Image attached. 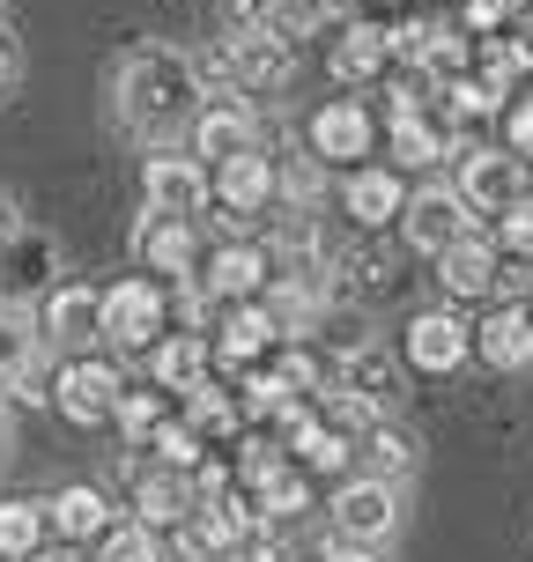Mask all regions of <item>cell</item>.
<instances>
[{
    "mask_svg": "<svg viewBox=\"0 0 533 562\" xmlns=\"http://www.w3.org/2000/svg\"><path fill=\"white\" fill-rule=\"evenodd\" d=\"M208 104V89L193 75V53H170V45H134L112 67V112L126 134L156 140L164 148L178 126H193V112Z\"/></svg>",
    "mask_w": 533,
    "mask_h": 562,
    "instance_id": "6da1fadb",
    "label": "cell"
},
{
    "mask_svg": "<svg viewBox=\"0 0 533 562\" xmlns=\"http://www.w3.org/2000/svg\"><path fill=\"white\" fill-rule=\"evenodd\" d=\"M326 526L334 540H356V548H386L400 533V481H378V474H348L326 504Z\"/></svg>",
    "mask_w": 533,
    "mask_h": 562,
    "instance_id": "7a4b0ae2",
    "label": "cell"
},
{
    "mask_svg": "<svg viewBox=\"0 0 533 562\" xmlns=\"http://www.w3.org/2000/svg\"><path fill=\"white\" fill-rule=\"evenodd\" d=\"M164 311H170V296L148 274L112 281V289H104V348H119V356H148V348L164 340Z\"/></svg>",
    "mask_w": 533,
    "mask_h": 562,
    "instance_id": "3957f363",
    "label": "cell"
},
{
    "mask_svg": "<svg viewBox=\"0 0 533 562\" xmlns=\"http://www.w3.org/2000/svg\"><path fill=\"white\" fill-rule=\"evenodd\" d=\"M119 393H126V378L104 363V348H97V356H67V363L53 370V407L75 422V429H97V422H112Z\"/></svg>",
    "mask_w": 533,
    "mask_h": 562,
    "instance_id": "277c9868",
    "label": "cell"
},
{
    "mask_svg": "<svg viewBox=\"0 0 533 562\" xmlns=\"http://www.w3.org/2000/svg\"><path fill=\"white\" fill-rule=\"evenodd\" d=\"M400 356L422 378H452V370H467V356H475V326L459 311H415L408 334H400Z\"/></svg>",
    "mask_w": 533,
    "mask_h": 562,
    "instance_id": "5b68a950",
    "label": "cell"
},
{
    "mask_svg": "<svg viewBox=\"0 0 533 562\" xmlns=\"http://www.w3.org/2000/svg\"><path fill=\"white\" fill-rule=\"evenodd\" d=\"M141 200H148L156 215H200V207L215 200V170L200 164V156L156 148V156L141 164Z\"/></svg>",
    "mask_w": 533,
    "mask_h": 562,
    "instance_id": "8992f818",
    "label": "cell"
},
{
    "mask_svg": "<svg viewBox=\"0 0 533 562\" xmlns=\"http://www.w3.org/2000/svg\"><path fill=\"white\" fill-rule=\"evenodd\" d=\"M452 186H459V200H467L475 215H504L511 200L526 193V164H519L511 148H475V140H467V148H459V178H452Z\"/></svg>",
    "mask_w": 533,
    "mask_h": 562,
    "instance_id": "52a82bcc",
    "label": "cell"
},
{
    "mask_svg": "<svg viewBox=\"0 0 533 562\" xmlns=\"http://www.w3.org/2000/svg\"><path fill=\"white\" fill-rule=\"evenodd\" d=\"M459 229H475V207L459 200V186H422V193H408V207H400V237H408V252H422V259H437Z\"/></svg>",
    "mask_w": 533,
    "mask_h": 562,
    "instance_id": "ba28073f",
    "label": "cell"
},
{
    "mask_svg": "<svg viewBox=\"0 0 533 562\" xmlns=\"http://www.w3.org/2000/svg\"><path fill=\"white\" fill-rule=\"evenodd\" d=\"M37 326H45V348H59V356H97L104 348V289H82V281L53 289Z\"/></svg>",
    "mask_w": 533,
    "mask_h": 562,
    "instance_id": "9c48e42d",
    "label": "cell"
},
{
    "mask_svg": "<svg viewBox=\"0 0 533 562\" xmlns=\"http://www.w3.org/2000/svg\"><path fill=\"white\" fill-rule=\"evenodd\" d=\"M223 53H230L237 89H281V82H289V67H297V53H289V37H281L275 23H237L223 37Z\"/></svg>",
    "mask_w": 533,
    "mask_h": 562,
    "instance_id": "30bf717a",
    "label": "cell"
},
{
    "mask_svg": "<svg viewBox=\"0 0 533 562\" xmlns=\"http://www.w3.org/2000/svg\"><path fill=\"white\" fill-rule=\"evenodd\" d=\"M497 267H504V259H497V237L475 223V229H459L445 252H437V289H445L452 304H475V296L497 289Z\"/></svg>",
    "mask_w": 533,
    "mask_h": 562,
    "instance_id": "8fae6325",
    "label": "cell"
},
{
    "mask_svg": "<svg viewBox=\"0 0 533 562\" xmlns=\"http://www.w3.org/2000/svg\"><path fill=\"white\" fill-rule=\"evenodd\" d=\"M193 156L200 164H230V156H245V148H259V119L245 97H208L193 112Z\"/></svg>",
    "mask_w": 533,
    "mask_h": 562,
    "instance_id": "7c38bea8",
    "label": "cell"
},
{
    "mask_svg": "<svg viewBox=\"0 0 533 562\" xmlns=\"http://www.w3.org/2000/svg\"><path fill=\"white\" fill-rule=\"evenodd\" d=\"M275 340H281V326H275V311H267V296H245V304H223L208 348H215V363H223V370H253Z\"/></svg>",
    "mask_w": 533,
    "mask_h": 562,
    "instance_id": "4fadbf2b",
    "label": "cell"
},
{
    "mask_svg": "<svg viewBox=\"0 0 533 562\" xmlns=\"http://www.w3.org/2000/svg\"><path fill=\"white\" fill-rule=\"evenodd\" d=\"M370 112L356 104V97H334V104H319L311 112V126H304V140H311V156L319 164H364L370 156Z\"/></svg>",
    "mask_w": 533,
    "mask_h": 562,
    "instance_id": "5bb4252c",
    "label": "cell"
},
{
    "mask_svg": "<svg viewBox=\"0 0 533 562\" xmlns=\"http://www.w3.org/2000/svg\"><path fill=\"white\" fill-rule=\"evenodd\" d=\"M134 252L148 274H164V281H186L200 274V237H193V215H156L148 207V223L134 229Z\"/></svg>",
    "mask_w": 533,
    "mask_h": 562,
    "instance_id": "9a60e30c",
    "label": "cell"
},
{
    "mask_svg": "<svg viewBox=\"0 0 533 562\" xmlns=\"http://www.w3.org/2000/svg\"><path fill=\"white\" fill-rule=\"evenodd\" d=\"M341 207H348L364 229H386V223H400L408 186H400V170H386V164H356L348 178H341Z\"/></svg>",
    "mask_w": 533,
    "mask_h": 562,
    "instance_id": "2e32d148",
    "label": "cell"
},
{
    "mask_svg": "<svg viewBox=\"0 0 533 562\" xmlns=\"http://www.w3.org/2000/svg\"><path fill=\"white\" fill-rule=\"evenodd\" d=\"M475 356L489 370H526L533 363V304H497L489 318L475 326Z\"/></svg>",
    "mask_w": 533,
    "mask_h": 562,
    "instance_id": "e0dca14e",
    "label": "cell"
},
{
    "mask_svg": "<svg viewBox=\"0 0 533 562\" xmlns=\"http://www.w3.org/2000/svg\"><path fill=\"white\" fill-rule=\"evenodd\" d=\"M215 200H223V215H230V223H253L259 207L275 200V164H267L259 148H245V156L215 164Z\"/></svg>",
    "mask_w": 533,
    "mask_h": 562,
    "instance_id": "ac0fdd59",
    "label": "cell"
},
{
    "mask_svg": "<svg viewBox=\"0 0 533 562\" xmlns=\"http://www.w3.org/2000/svg\"><path fill=\"white\" fill-rule=\"evenodd\" d=\"M193 474H178V467H148L134 474V518L141 526H156V533H178V518L193 510Z\"/></svg>",
    "mask_w": 533,
    "mask_h": 562,
    "instance_id": "d6986e66",
    "label": "cell"
},
{
    "mask_svg": "<svg viewBox=\"0 0 533 562\" xmlns=\"http://www.w3.org/2000/svg\"><path fill=\"white\" fill-rule=\"evenodd\" d=\"M208 289L223 296V304H245V296H267V281H275V252L267 245H223V252L208 259Z\"/></svg>",
    "mask_w": 533,
    "mask_h": 562,
    "instance_id": "ffe728a7",
    "label": "cell"
},
{
    "mask_svg": "<svg viewBox=\"0 0 533 562\" xmlns=\"http://www.w3.org/2000/svg\"><path fill=\"white\" fill-rule=\"evenodd\" d=\"M326 67H334V82H341V89H364V82H378V75L393 67V45H386V30L348 23V30L334 37V53H326Z\"/></svg>",
    "mask_w": 533,
    "mask_h": 562,
    "instance_id": "44dd1931",
    "label": "cell"
},
{
    "mask_svg": "<svg viewBox=\"0 0 533 562\" xmlns=\"http://www.w3.org/2000/svg\"><path fill=\"white\" fill-rule=\"evenodd\" d=\"M208 363H215L208 334H164L148 348V378H156L164 393H193L200 378H208Z\"/></svg>",
    "mask_w": 533,
    "mask_h": 562,
    "instance_id": "7402d4cb",
    "label": "cell"
},
{
    "mask_svg": "<svg viewBox=\"0 0 533 562\" xmlns=\"http://www.w3.org/2000/svg\"><path fill=\"white\" fill-rule=\"evenodd\" d=\"M356 474H378V481H408L415 474V437L400 429V422H370L364 437H356Z\"/></svg>",
    "mask_w": 533,
    "mask_h": 562,
    "instance_id": "603a6c76",
    "label": "cell"
},
{
    "mask_svg": "<svg viewBox=\"0 0 533 562\" xmlns=\"http://www.w3.org/2000/svg\"><path fill=\"white\" fill-rule=\"evenodd\" d=\"M45 510H53V533L59 540H97L104 526H112V496H104L97 481H67Z\"/></svg>",
    "mask_w": 533,
    "mask_h": 562,
    "instance_id": "cb8c5ba5",
    "label": "cell"
},
{
    "mask_svg": "<svg viewBox=\"0 0 533 562\" xmlns=\"http://www.w3.org/2000/svg\"><path fill=\"white\" fill-rule=\"evenodd\" d=\"M37 348H45V326H37L23 304H0V385H8V393L37 370Z\"/></svg>",
    "mask_w": 533,
    "mask_h": 562,
    "instance_id": "d4e9b609",
    "label": "cell"
},
{
    "mask_svg": "<svg viewBox=\"0 0 533 562\" xmlns=\"http://www.w3.org/2000/svg\"><path fill=\"white\" fill-rule=\"evenodd\" d=\"M334 385L378 400V407H393V400H400V370H393V356H386V348H370V340H364V348H348V356L334 363Z\"/></svg>",
    "mask_w": 533,
    "mask_h": 562,
    "instance_id": "484cf974",
    "label": "cell"
},
{
    "mask_svg": "<svg viewBox=\"0 0 533 562\" xmlns=\"http://www.w3.org/2000/svg\"><path fill=\"white\" fill-rule=\"evenodd\" d=\"M45 533H53V510L45 504H30V496H8L0 504V555L8 562H30L45 548Z\"/></svg>",
    "mask_w": 533,
    "mask_h": 562,
    "instance_id": "4316f807",
    "label": "cell"
},
{
    "mask_svg": "<svg viewBox=\"0 0 533 562\" xmlns=\"http://www.w3.org/2000/svg\"><path fill=\"white\" fill-rule=\"evenodd\" d=\"M253 510L267 518V526H289L297 510H311V474L304 467H275V474L253 488Z\"/></svg>",
    "mask_w": 533,
    "mask_h": 562,
    "instance_id": "83f0119b",
    "label": "cell"
},
{
    "mask_svg": "<svg viewBox=\"0 0 533 562\" xmlns=\"http://www.w3.org/2000/svg\"><path fill=\"white\" fill-rule=\"evenodd\" d=\"M267 311H275V326H281V334H304V326H319L326 296H319V281H304V274H281L275 289H267Z\"/></svg>",
    "mask_w": 533,
    "mask_h": 562,
    "instance_id": "f1b7e54d",
    "label": "cell"
},
{
    "mask_svg": "<svg viewBox=\"0 0 533 562\" xmlns=\"http://www.w3.org/2000/svg\"><path fill=\"white\" fill-rule=\"evenodd\" d=\"M97 562H164V540H156V526H141V518H112L97 533Z\"/></svg>",
    "mask_w": 533,
    "mask_h": 562,
    "instance_id": "f546056e",
    "label": "cell"
},
{
    "mask_svg": "<svg viewBox=\"0 0 533 562\" xmlns=\"http://www.w3.org/2000/svg\"><path fill=\"white\" fill-rule=\"evenodd\" d=\"M112 422H119V437H126V445L148 451V437L164 429V385H156V393H119Z\"/></svg>",
    "mask_w": 533,
    "mask_h": 562,
    "instance_id": "4dcf8cb0",
    "label": "cell"
},
{
    "mask_svg": "<svg viewBox=\"0 0 533 562\" xmlns=\"http://www.w3.org/2000/svg\"><path fill=\"white\" fill-rule=\"evenodd\" d=\"M237 415H245V407H237L230 393H215L208 378H200L193 393H186V422H193L200 437H230V429H237Z\"/></svg>",
    "mask_w": 533,
    "mask_h": 562,
    "instance_id": "1f68e13d",
    "label": "cell"
},
{
    "mask_svg": "<svg viewBox=\"0 0 533 562\" xmlns=\"http://www.w3.org/2000/svg\"><path fill=\"white\" fill-rule=\"evenodd\" d=\"M341 15V0H267V23L297 45V37H311V30H326Z\"/></svg>",
    "mask_w": 533,
    "mask_h": 562,
    "instance_id": "d6a6232c",
    "label": "cell"
},
{
    "mask_svg": "<svg viewBox=\"0 0 533 562\" xmlns=\"http://www.w3.org/2000/svg\"><path fill=\"white\" fill-rule=\"evenodd\" d=\"M148 451H156L164 467H178V474H193L200 459H208V437H200L193 422H170V415H164V429L148 437Z\"/></svg>",
    "mask_w": 533,
    "mask_h": 562,
    "instance_id": "836d02e7",
    "label": "cell"
},
{
    "mask_svg": "<svg viewBox=\"0 0 533 562\" xmlns=\"http://www.w3.org/2000/svg\"><path fill=\"white\" fill-rule=\"evenodd\" d=\"M497 252H511V259H533V186L519 200H511L504 215H497Z\"/></svg>",
    "mask_w": 533,
    "mask_h": 562,
    "instance_id": "e575fe53",
    "label": "cell"
},
{
    "mask_svg": "<svg viewBox=\"0 0 533 562\" xmlns=\"http://www.w3.org/2000/svg\"><path fill=\"white\" fill-rule=\"evenodd\" d=\"M281 385H289V393H326V385H334V370L319 363L311 348H281Z\"/></svg>",
    "mask_w": 533,
    "mask_h": 562,
    "instance_id": "d590c367",
    "label": "cell"
},
{
    "mask_svg": "<svg viewBox=\"0 0 533 562\" xmlns=\"http://www.w3.org/2000/svg\"><path fill=\"white\" fill-rule=\"evenodd\" d=\"M422 75H430V82L467 75V37H459V30H437V37H430V53H422Z\"/></svg>",
    "mask_w": 533,
    "mask_h": 562,
    "instance_id": "8d00e7d4",
    "label": "cell"
},
{
    "mask_svg": "<svg viewBox=\"0 0 533 562\" xmlns=\"http://www.w3.org/2000/svg\"><path fill=\"white\" fill-rule=\"evenodd\" d=\"M237 562H289V533H281V526H267V518H253V526H245V540H237Z\"/></svg>",
    "mask_w": 533,
    "mask_h": 562,
    "instance_id": "74e56055",
    "label": "cell"
},
{
    "mask_svg": "<svg viewBox=\"0 0 533 562\" xmlns=\"http://www.w3.org/2000/svg\"><path fill=\"white\" fill-rule=\"evenodd\" d=\"M430 37H437L430 23H400V30H386V45H393V59H400V67H422V53H430Z\"/></svg>",
    "mask_w": 533,
    "mask_h": 562,
    "instance_id": "f35d334b",
    "label": "cell"
},
{
    "mask_svg": "<svg viewBox=\"0 0 533 562\" xmlns=\"http://www.w3.org/2000/svg\"><path fill=\"white\" fill-rule=\"evenodd\" d=\"M504 134H511V156L526 164V156H533V97H526V104H511V112H504Z\"/></svg>",
    "mask_w": 533,
    "mask_h": 562,
    "instance_id": "ab89813d",
    "label": "cell"
},
{
    "mask_svg": "<svg viewBox=\"0 0 533 562\" xmlns=\"http://www.w3.org/2000/svg\"><path fill=\"white\" fill-rule=\"evenodd\" d=\"M511 8H519V0H467V30H497V23H511Z\"/></svg>",
    "mask_w": 533,
    "mask_h": 562,
    "instance_id": "60d3db41",
    "label": "cell"
},
{
    "mask_svg": "<svg viewBox=\"0 0 533 562\" xmlns=\"http://www.w3.org/2000/svg\"><path fill=\"white\" fill-rule=\"evenodd\" d=\"M319 562H378V548H356V540H334Z\"/></svg>",
    "mask_w": 533,
    "mask_h": 562,
    "instance_id": "b9f144b4",
    "label": "cell"
},
{
    "mask_svg": "<svg viewBox=\"0 0 533 562\" xmlns=\"http://www.w3.org/2000/svg\"><path fill=\"white\" fill-rule=\"evenodd\" d=\"M30 562H89V555H82V540H59V548H37Z\"/></svg>",
    "mask_w": 533,
    "mask_h": 562,
    "instance_id": "7bdbcfd3",
    "label": "cell"
},
{
    "mask_svg": "<svg viewBox=\"0 0 533 562\" xmlns=\"http://www.w3.org/2000/svg\"><path fill=\"white\" fill-rule=\"evenodd\" d=\"M230 15L237 23H267V0H230Z\"/></svg>",
    "mask_w": 533,
    "mask_h": 562,
    "instance_id": "ee69618b",
    "label": "cell"
},
{
    "mask_svg": "<svg viewBox=\"0 0 533 562\" xmlns=\"http://www.w3.org/2000/svg\"><path fill=\"white\" fill-rule=\"evenodd\" d=\"M15 82V53H8V45H0V89Z\"/></svg>",
    "mask_w": 533,
    "mask_h": 562,
    "instance_id": "f6af8a7d",
    "label": "cell"
},
{
    "mask_svg": "<svg viewBox=\"0 0 533 562\" xmlns=\"http://www.w3.org/2000/svg\"><path fill=\"white\" fill-rule=\"evenodd\" d=\"M8 237H15V223H8V207H0V245H8Z\"/></svg>",
    "mask_w": 533,
    "mask_h": 562,
    "instance_id": "bcb514c9",
    "label": "cell"
},
{
    "mask_svg": "<svg viewBox=\"0 0 533 562\" xmlns=\"http://www.w3.org/2000/svg\"><path fill=\"white\" fill-rule=\"evenodd\" d=\"M215 562H237V555H215Z\"/></svg>",
    "mask_w": 533,
    "mask_h": 562,
    "instance_id": "7dc6e473",
    "label": "cell"
},
{
    "mask_svg": "<svg viewBox=\"0 0 533 562\" xmlns=\"http://www.w3.org/2000/svg\"><path fill=\"white\" fill-rule=\"evenodd\" d=\"M0 562H8V555H0Z\"/></svg>",
    "mask_w": 533,
    "mask_h": 562,
    "instance_id": "c3c4849f",
    "label": "cell"
}]
</instances>
